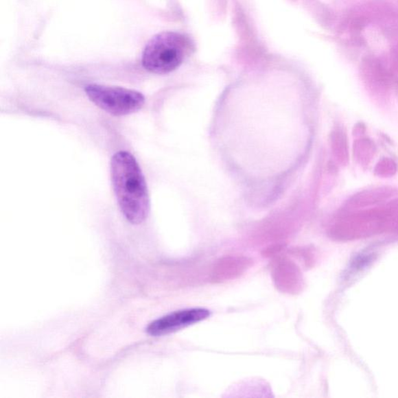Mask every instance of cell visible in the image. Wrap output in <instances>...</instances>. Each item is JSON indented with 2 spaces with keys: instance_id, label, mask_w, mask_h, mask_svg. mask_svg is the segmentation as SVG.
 I'll return each mask as SVG.
<instances>
[{
  "instance_id": "cell-6",
  "label": "cell",
  "mask_w": 398,
  "mask_h": 398,
  "mask_svg": "<svg viewBox=\"0 0 398 398\" xmlns=\"http://www.w3.org/2000/svg\"><path fill=\"white\" fill-rule=\"evenodd\" d=\"M271 272L274 285L283 294L295 295L302 290L303 274L294 261L285 257H274Z\"/></svg>"
},
{
  "instance_id": "cell-9",
  "label": "cell",
  "mask_w": 398,
  "mask_h": 398,
  "mask_svg": "<svg viewBox=\"0 0 398 398\" xmlns=\"http://www.w3.org/2000/svg\"><path fill=\"white\" fill-rule=\"evenodd\" d=\"M375 154L376 146L371 139H360L354 143V157L360 165L368 166L370 165Z\"/></svg>"
},
{
  "instance_id": "cell-3",
  "label": "cell",
  "mask_w": 398,
  "mask_h": 398,
  "mask_svg": "<svg viewBox=\"0 0 398 398\" xmlns=\"http://www.w3.org/2000/svg\"><path fill=\"white\" fill-rule=\"evenodd\" d=\"M194 49L191 40L178 32L158 34L145 47L142 64L148 72L166 74L177 69Z\"/></svg>"
},
{
  "instance_id": "cell-4",
  "label": "cell",
  "mask_w": 398,
  "mask_h": 398,
  "mask_svg": "<svg viewBox=\"0 0 398 398\" xmlns=\"http://www.w3.org/2000/svg\"><path fill=\"white\" fill-rule=\"evenodd\" d=\"M84 90L93 104L115 116L137 113L145 104V97L141 93L122 87L89 84Z\"/></svg>"
},
{
  "instance_id": "cell-5",
  "label": "cell",
  "mask_w": 398,
  "mask_h": 398,
  "mask_svg": "<svg viewBox=\"0 0 398 398\" xmlns=\"http://www.w3.org/2000/svg\"><path fill=\"white\" fill-rule=\"evenodd\" d=\"M209 309L204 308H189L177 310L158 318L148 325L146 332L150 336L160 337L169 335L207 320L210 317Z\"/></svg>"
},
{
  "instance_id": "cell-8",
  "label": "cell",
  "mask_w": 398,
  "mask_h": 398,
  "mask_svg": "<svg viewBox=\"0 0 398 398\" xmlns=\"http://www.w3.org/2000/svg\"><path fill=\"white\" fill-rule=\"evenodd\" d=\"M394 190L391 189H377L360 192L359 195L354 196L349 202V209H358L366 208L380 202L387 200L393 195Z\"/></svg>"
},
{
  "instance_id": "cell-7",
  "label": "cell",
  "mask_w": 398,
  "mask_h": 398,
  "mask_svg": "<svg viewBox=\"0 0 398 398\" xmlns=\"http://www.w3.org/2000/svg\"><path fill=\"white\" fill-rule=\"evenodd\" d=\"M253 260L244 256H228L222 257L214 265L212 280L214 283H224L235 279L250 268Z\"/></svg>"
},
{
  "instance_id": "cell-2",
  "label": "cell",
  "mask_w": 398,
  "mask_h": 398,
  "mask_svg": "<svg viewBox=\"0 0 398 398\" xmlns=\"http://www.w3.org/2000/svg\"><path fill=\"white\" fill-rule=\"evenodd\" d=\"M398 213V200L379 208L356 211L339 218L330 234L338 241H353L388 232L392 220Z\"/></svg>"
},
{
  "instance_id": "cell-10",
  "label": "cell",
  "mask_w": 398,
  "mask_h": 398,
  "mask_svg": "<svg viewBox=\"0 0 398 398\" xmlns=\"http://www.w3.org/2000/svg\"><path fill=\"white\" fill-rule=\"evenodd\" d=\"M333 154L339 162L347 165L349 162V149L347 134L342 130H336L332 134Z\"/></svg>"
},
{
  "instance_id": "cell-12",
  "label": "cell",
  "mask_w": 398,
  "mask_h": 398,
  "mask_svg": "<svg viewBox=\"0 0 398 398\" xmlns=\"http://www.w3.org/2000/svg\"><path fill=\"white\" fill-rule=\"evenodd\" d=\"M389 232L398 233V213L390 222Z\"/></svg>"
},
{
  "instance_id": "cell-11",
  "label": "cell",
  "mask_w": 398,
  "mask_h": 398,
  "mask_svg": "<svg viewBox=\"0 0 398 398\" xmlns=\"http://www.w3.org/2000/svg\"><path fill=\"white\" fill-rule=\"evenodd\" d=\"M397 167L396 163L390 159V158H383V159L378 162L374 173L378 177L390 178L393 177L397 173Z\"/></svg>"
},
{
  "instance_id": "cell-1",
  "label": "cell",
  "mask_w": 398,
  "mask_h": 398,
  "mask_svg": "<svg viewBox=\"0 0 398 398\" xmlns=\"http://www.w3.org/2000/svg\"><path fill=\"white\" fill-rule=\"evenodd\" d=\"M111 180L123 215L131 224H142L148 218V185L138 162L131 154L120 151L111 158Z\"/></svg>"
}]
</instances>
